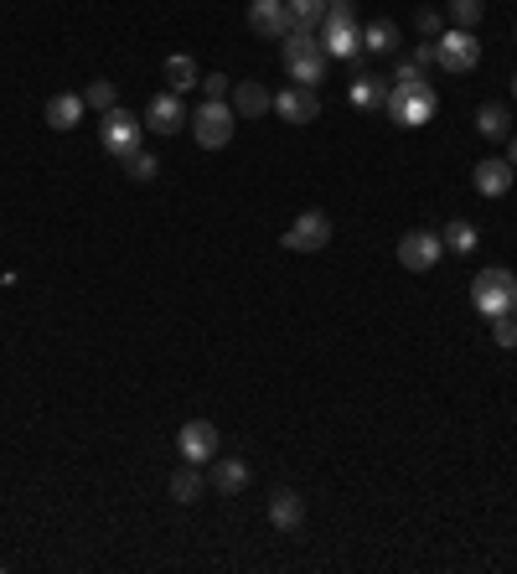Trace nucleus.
<instances>
[{
    "mask_svg": "<svg viewBox=\"0 0 517 574\" xmlns=\"http://www.w3.org/2000/svg\"><path fill=\"white\" fill-rule=\"evenodd\" d=\"M233 130H238V114H233V104H223V99H207V104L192 114V135H197L202 150H223V145L233 140Z\"/></svg>",
    "mask_w": 517,
    "mask_h": 574,
    "instance_id": "obj_3",
    "label": "nucleus"
},
{
    "mask_svg": "<svg viewBox=\"0 0 517 574\" xmlns=\"http://www.w3.org/2000/svg\"><path fill=\"white\" fill-rule=\"evenodd\" d=\"M512 99H517V78H512Z\"/></svg>",
    "mask_w": 517,
    "mask_h": 574,
    "instance_id": "obj_36",
    "label": "nucleus"
},
{
    "mask_svg": "<svg viewBox=\"0 0 517 574\" xmlns=\"http://www.w3.org/2000/svg\"><path fill=\"white\" fill-rule=\"evenodd\" d=\"M264 109H275V99H269V88L254 78V83H233V114L238 119H259Z\"/></svg>",
    "mask_w": 517,
    "mask_h": 574,
    "instance_id": "obj_15",
    "label": "nucleus"
},
{
    "mask_svg": "<svg viewBox=\"0 0 517 574\" xmlns=\"http://www.w3.org/2000/svg\"><path fill=\"white\" fill-rule=\"evenodd\" d=\"M321 47H326V57H342V63H352V57L362 52V32H357V26H331V21H326Z\"/></svg>",
    "mask_w": 517,
    "mask_h": 574,
    "instance_id": "obj_17",
    "label": "nucleus"
},
{
    "mask_svg": "<svg viewBox=\"0 0 517 574\" xmlns=\"http://www.w3.org/2000/svg\"><path fill=\"white\" fill-rule=\"evenodd\" d=\"M512 161H476V171H471V181H476V192L481 197H507V187H512Z\"/></svg>",
    "mask_w": 517,
    "mask_h": 574,
    "instance_id": "obj_14",
    "label": "nucleus"
},
{
    "mask_svg": "<svg viewBox=\"0 0 517 574\" xmlns=\"http://www.w3.org/2000/svg\"><path fill=\"white\" fill-rule=\"evenodd\" d=\"M99 130H104V150H109L114 161H130L135 150H140V125H135L130 109H119V104L104 109V125Z\"/></svg>",
    "mask_w": 517,
    "mask_h": 574,
    "instance_id": "obj_7",
    "label": "nucleus"
},
{
    "mask_svg": "<svg viewBox=\"0 0 517 574\" xmlns=\"http://www.w3.org/2000/svg\"><path fill=\"white\" fill-rule=\"evenodd\" d=\"M326 21L331 26H352V0H326Z\"/></svg>",
    "mask_w": 517,
    "mask_h": 574,
    "instance_id": "obj_31",
    "label": "nucleus"
},
{
    "mask_svg": "<svg viewBox=\"0 0 517 574\" xmlns=\"http://www.w3.org/2000/svg\"><path fill=\"white\" fill-rule=\"evenodd\" d=\"M249 26L259 37H275V42H285L290 32H295V16H290V6L285 0H249Z\"/></svg>",
    "mask_w": 517,
    "mask_h": 574,
    "instance_id": "obj_10",
    "label": "nucleus"
},
{
    "mask_svg": "<svg viewBox=\"0 0 517 574\" xmlns=\"http://www.w3.org/2000/svg\"><path fill=\"white\" fill-rule=\"evenodd\" d=\"M176 450H181V461H192V466L218 461V430H212L207 419H187L176 435Z\"/></svg>",
    "mask_w": 517,
    "mask_h": 574,
    "instance_id": "obj_9",
    "label": "nucleus"
},
{
    "mask_svg": "<svg viewBox=\"0 0 517 574\" xmlns=\"http://www.w3.org/2000/svg\"><path fill=\"white\" fill-rule=\"evenodd\" d=\"M440 238H445V254H471L481 233H476V223L455 218V223H445V233H440Z\"/></svg>",
    "mask_w": 517,
    "mask_h": 574,
    "instance_id": "obj_22",
    "label": "nucleus"
},
{
    "mask_svg": "<svg viewBox=\"0 0 517 574\" xmlns=\"http://www.w3.org/2000/svg\"><path fill=\"white\" fill-rule=\"evenodd\" d=\"M269 523H275L280 533H295L300 523H306V502H300V492H290V487L269 492Z\"/></svg>",
    "mask_w": 517,
    "mask_h": 574,
    "instance_id": "obj_13",
    "label": "nucleus"
},
{
    "mask_svg": "<svg viewBox=\"0 0 517 574\" xmlns=\"http://www.w3.org/2000/svg\"><path fill=\"white\" fill-rule=\"evenodd\" d=\"M393 88H399V94H419V88H430V83H424V68H419V63H399Z\"/></svg>",
    "mask_w": 517,
    "mask_h": 574,
    "instance_id": "obj_28",
    "label": "nucleus"
},
{
    "mask_svg": "<svg viewBox=\"0 0 517 574\" xmlns=\"http://www.w3.org/2000/svg\"><path fill=\"white\" fill-rule=\"evenodd\" d=\"M507 161H512V171H517V135H512V145H507Z\"/></svg>",
    "mask_w": 517,
    "mask_h": 574,
    "instance_id": "obj_35",
    "label": "nucleus"
},
{
    "mask_svg": "<svg viewBox=\"0 0 517 574\" xmlns=\"http://www.w3.org/2000/svg\"><path fill=\"white\" fill-rule=\"evenodd\" d=\"M285 68L300 88H316L321 73H326V47L306 32V26H295V32L285 37Z\"/></svg>",
    "mask_w": 517,
    "mask_h": 574,
    "instance_id": "obj_2",
    "label": "nucleus"
},
{
    "mask_svg": "<svg viewBox=\"0 0 517 574\" xmlns=\"http://www.w3.org/2000/svg\"><path fill=\"white\" fill-rule=\"evenodd\" d=\"M125 171H130V181H156V171H161V161L150 156V150H135V156L125 161Z\"/></svg>",
    "mask_w": 517,
    "mask_h": 574,
    "instance_id": "obj_29",
    "label": "nucleus"
},
{
    "mask_svg": "<svg viewBox=\"0 0 517 574\" xmlns=\"http://www.w3.org/2000/svg\"><path fill=\"white\" fill-rule=\"evenodd\" d=\"M83 109H88L83 94H52L47 99V125L52 130H78L83 125Z\"/></svg>",
    "mask_w": 517,
    "mask_h": 574,
    "instance_id": "obj_16",
    "label": "nucleus"
},
{
    "mask_svg": "<svg viewBox=\"0 0 517 574\" xmlns=\"http://www.w3.org/2000/svg\"><path fill=\"white\" fill-rule=\"evenodd\" d=\"M83 104L104 114V109H114V104H119V88H114V83H104V78H94V83L83 88Z\"/></svg>",
    "mask_w": 517,
    "mask_h": 574,
    "instance_id": "obj_24",
    "label": "nucleus"
},
{
    "mask_svg": "<svg viewBox=\"0 0 517 574\" xmlns=\"http://www.w3.org/2000/svg\"><path fill=\"white\" fill-rule=\"evenodd\" d=\"M440 254H445V238L430 233V228H414V233L399 238V264L409 269V275H430V269L440 264Z\"/></svg>",
    "mask_w": 517,
    "mask_h": 574,
    "instance_id": "obj_5",
    "label": "nucleus"
},
{
    "mask_svg": "<svg viewBox=\"0 0 517 574\" xmlns=\"http://www.w3.org/2000/svg\"><path fill=\"white\" fill-rule=\"evenodd\" d=\"M275 114L285 119V125H316V114H321V99H316V88H280L275 94Z\"/></svg>",
    "mask_w": 517,
    "mask_h": 574,
    "instance_id": "obj_11",
    "label": "nucleus"
},
{
    "mask_svg": "<svg viewBox=\"0 0 517 574\" xmlns=\"http://www.w3.org/2000/svg\"><path fill=\"white\" fill-rule=\"evenodd\" d=\"M362 52H378V57L399 52V26H393V21H373L368 32H362Z\"/></svg>",
    "mask_w": 517,
    "mask_h": 574,
    "instance_id": "obj_20",
    "label": "nucleus"
},
{
    "mask_svg": "<svg viewBox=\"0 0 517 574\" xmlns=\"http://www.w3.org/2000/svg\"><path fill=\"white\" fill-rule=\"evenodd\" d=\"M202 88H207V99H223V94H228L233 83H228L223 73H207V78H202Z\"/></svg>",
    "mask_w": 517,
    "mask_h": 574,
    "instance_id": "obj_32",
    "label": "nucleus"
},
{
    "mask_svg": "<svg viewBox=\"0 0 517 574\" xmlns=\"http://www.w3.org/2000/svg\"><path fill=\"white\" fill-rule=\"evenodd\" d=\"M331 244V218L326 213H300L290 228H285V249H295V254H321Z\"/></svg>",
    "mask_w": 517,
    "mask_h": 574,
    "instance_id": "obj_8",
    "label": "nucleus"
},
{
    "mask_svg": "<svg viewBox=\"0 0 517 574\" xmlns=\"http://www.w3.org/2000/svg\"><path fill=\"white\" fill-rule=\"evenodd\" d=\"M486 16V6H481V0H450V21L455 26H461V32H471V26Z\"/></svg>",
    "mask_w": 517,
    "mask_h": 574,
    "instance_id": "obj_27",
    "label": "nucleus"
},
{
    "mask_svg": "<svg viewBox=\"0 0 517 574\" xmlns=\"http://www.w3.org/2000/svg\"><path fill=\"white\" fill-rule=\"evenodd\" d=\"M383 109H388V119H393V125H404V130H419L424 119H435L440 99H435V88H419V94H399V88H388Z\"/></svg>",
    "mask_w": 517,
    "mask_h": 574,
    "instance_id": "obj_4",
    "label": "nucleus"
},
{
    "mask_svg": "<svg viewBox=\"0 0 517 574\" xmlns=\"http://www.w3.org/2000/svg\"><path fill=\"white\" fill-rule=\"evenodd\" d=\"M161 73H166V83H171V94H187V88H197V83H202V73H197V63H192L187 52H171Z\"/></svg>",
    "mask_w": 517,
    "mask_h": 574,
    "instance_id": "obj_19",
    "label": "nucleus"
},
{
    "mask_svg": "<svg viewBox=\"0 0 517 574\" xmlns=\"http://www.w3.org/2000/svg\"><path fill=\"white\" fill-rule=\"evenodd\" d=\"M512 321H517V306H512Z\"/></svg>",
    "mask_w": 517,
    "mask_h": 574,
    "instance_id": "obj_37",
    "label": "nucleus"
},
{
    "mask_svg": "<svg viewBox=\"0 0 517 574\" xmlns=\"http://www.w3.org/2000/svg\"><path fill=\"white\" fill-rule=\"evenodd\" d=\"M476 130H481L486 140H507V109H502V104H481V109H476Z\"/></svg>",
    "mask_w": 517,
    "mask_h": 574,
    "instance_id": "obj_23",
    "label": "nucleus"
},
{
    "mask_svg": "<svg viewBox=\"0 0 517 574\" xmlns=\"http://www.w3.org/2000/svg\"><path fill=\"white\" fill-rule=\"evenodd\" d=\"M414 63H419V68H430V63H440V52H435V42H419V52H414Z\"/></svg>",
    "mask_w": 517,
    "mask_h": 574,
    "instance_id": "obj_34",
    "label": "nucleus"
},
{
    "mask_svg": "<svg viewBox=\"0 0 517 574\" xmlns=\"http://www.w3.org/2000/svg\"><path fill=\"white\" fill-rule=\"evenodd\" d=\"M181 125H187V104H181V94H156L145 109V130H156V135H176Z\"/></svg>",
    "mask_w": 517,
    "mask_h": 574,
    "instance_id": "obj_12",
    "label": "nucleus"
},
{
    "mask_svg": "<svg viewBox=\"0 0 517 574\" xmlns=\"http://www.w3.org/2000/svg\"><path fill=\"white\" fill-rule=\"evenodd\" d=\"M492 342H497V347H517V321H512V311H507V316H492Z\"/></svg>",
    "mask_w": 517,
    "mask_h": 574,
    "instance_id": "obj_30",
    "label": "nucleus"
},
{
    "mask_svg": "<svg viewBox=\"0 0 517 574\" xmlns=\"http://www.w3.org/2000/svg\"><path fill=\"white\" fill-rule=\"evenodd\" d=\"M383 99H388V94H383L378 78H357V83H352V104H357V109H383Z\"/></svg>",
    "mask_w": 517,
    "mask_h": 574,
    "instance_id": "obj_25",
    "label": "nucleus"
},
{
    "mask_svg": "<svg viewBox=\"0 0 517 574\" xmlns=\"http://www.w3.org/2000/svg\"><path fill=\"white\" fill-rule=\"evenodd\" d=\"M471 306H476L486 321L507 316V311L517 306V275H512V269H502V264L481 269V275L471 280Z\"/></svg>",
    "mask_w": 517,
    "mask_h": 574,
    "instance_id": "obj_1",
    "label": "nucleus"
},
{
    "mask_svg": "<svg viewBox=\"0 0 517 574\" xmlns=\"http://www.w3.org/2000/svg\"><path fill=\"white\" fill-rule=\"evenodd\" d=\"M419 37H430V42L440 37V16L435 11H419Z\"/></svg>",
    "mask_w": 517,
    "mask_h": 574,
    "instance_id": "obj_33",
    "label": "nucleus"
},
{
    "mask_svg": "<svg viewBox=\"0 0 517 574\" xmlns=\"http://www.w3.org/2000/svg\"><path fill=\"white\" fill-rule=\"evenodd\" d=\"M285 6H290L295 26H306V32H311L316 21H326V0H285Z\"/></svg>",
    "mask_w": 517,
    "mask_h": 574,
    "instance_id": "obj_26",
    "label": "nucleus"
},
{
    "mask_svg": "<svg viewBox=\"0 0 517 574\" xmlns=\"http://www.w3.org/2000/svg\"><path fill=\"white\" fill-rule=\"evenodd\" d=\"M202 487H207V481H202V471H197L192 461L171 471V497H176V502H197V497H202Z\"/></svg>",
    "mask_w": 517,
    "mask_h": 574,
    "instance_id": "obj_21",
    "label": "nucleus"
},
{
    "mask_svg": "<svg viewBox=\"0 0 517 574\" xmlns=\"http://www.w3.org/2000/svg\"><path fill=\"white\" fill-rule=\"evenodd\" d=\"M435 52H440V68L445 73H476L481 68V42L471 32H461V26H455V32H440Z\"/></svg>",
    "mask_w": 517,
    "mask_h": 574,
    "instance_id": "obj_6",
    "label": "nucleus"
},
{
    "mask_svg": "<svg viewBox=\"0 0 517 574\" xmlns=\"http://www.w3.org/2000/svg\"><path fill=\"white\" fill-rule=\"evenodd\" d=\"M212 481H218L223 497H238L243 487H249V466H243L238 456H218V466H212Z\"/></svg>",
    "mask_w": 517,
    "mask_h": 574,
    "instance_id": "obj_18",
    "label": "nucleus"
}]
</instances>
